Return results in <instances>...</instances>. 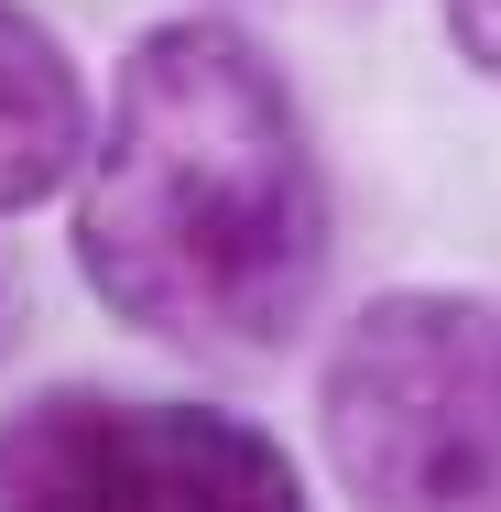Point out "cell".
Segmentation results:
<instances>
[{"instance_id":"1","label":"cell","mask_w":501,"mask_h":512,"mask_svg":"<svg viewBox=\"0 0 501 512\" xmlns=\"http://www.w3.org/2000/svg\"><path fill=\"white\" fill-rule=\"evenodd\" d=\"M66 240L120 327L197 360H273L327 295V164L273 44L229 11L153 22L120 55Z\"/></svg>"},{"instance_id":"2","label":"cell","mask_w":501,"mask_h":512,"mask_svg":"<svg viewBox=\"0 0 501 512\" xmlns=\"http://www.w3.org/2000/svg\"><path fill=\"white\" fill-rule=\"evenodd\" d=\"M316 425L360 512H501V295H371L316 371Z\"/></svg>"},{"instance_id":"3","label":"cell","mask_w":501,"mask_h":512,"mask_svg":"<svg viewBox=\"0 0 501 512\" xmlns=\"http://www.w3.org/2000/svg\"><path fill=\"white\" fill-rule=\"evenodd\" d=\"M0 512H316L273 425L229 404L44 393L0 436Z\"/></svg>"},{"instance_id":"4","label":"cell","mask_w":501,"mask_h":512,"mask_svg":"<svg viewBox=\"0 0 501 512\" xmlns=\"http://www.w3.org/2000/svg\"><path fill=\"white\" fill-rule=\"evenodd\" d=\"M88 153H99V120H88V77H77L66 33L44 11L0 0V218L77 186Z\"/></svg>"},{"instance_id":"5","label":"cell","mask_w":501,"mask_h":512,"mask_svg":"<svg viewBox=\"0 0 501 512\" xmlns=\"http://www.w3.org/2000/svg\"><path fill=\"white\" fill-rule=\"evenodd\" d=\"M447 44H458L480 77H501V0H447Z\"/></svg>"},{"instance_id":"6","label":"cell","mask_w":501,"mask_h":512,"mask_svg":"<svg viewBox=\"0 0 501 512\" xmlns=\"http://www.w3.org/2000/svg\"><path fill=\"white\" fill-rule=\"evenodd\" d=\"M22 316H33V295H22V273H11V262H0V360H11V349H22Z\"/></svg>"}]
</instances>
